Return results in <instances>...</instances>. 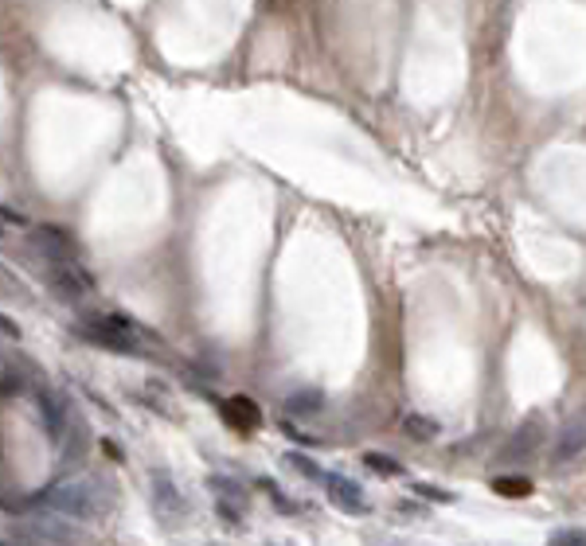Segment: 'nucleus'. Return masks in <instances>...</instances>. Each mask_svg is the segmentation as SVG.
<instances>
[{"instance_id":"obj_6","label":"nucleus","mask_w":586,"mask_h":546,"mask_svg":"<svg viewBox=\"0 0 586 546\" xmlns=\"http://www.w3.org/2000/svg\"><path fill=\"white\" fill-rule=\"evenodd\" d=\"M31 242H36L39 254H47V262H67L74 258V242L67 231L51 227V223H39V227H31Z\"/></svg>"},{"instance_id":"obj_11","label":"nucleus","mask_w":586,"mask_h":546,"mask_svg":"<svg viewBox=\"0 0 586 546\" xmlns=\"http://www.w3.org/2000/svg\"><path fill=\"white\" fill-rule=\"evenodd\" d=\"M539 437H543V430H539L536 422L520 425V430L505 441V449H500V460H528L539 449Z\"/></svg>"},{"instance_id":"obj_15","label":"nucleus","mask_w":586,"mask_h":546,"mask_svg":"<svg viewBox=\"0 0 586 546\" xmlns=\"http://www.w3.org/2000/svg\"><path fill=\"white\" fill-rule=\"evenodd\" d=\"M321 406H325L321 391H293L290 399H285V410L290 414H317Z\"/></svg>"},{"instance_id":"obj_21","label":"nucleus","mask_w":586,"mask_h":546,"mask_svg":"<svg viewBox=\"0 0 586 546\" xmlns=\"http://www.w3.org/2000/svg\"><path fill=\"white\" fill-rule=\"evenodd\" d=\"M20 387H24V379H16V374H4V379H0V399H8V394L20 391Z\"/></svg>"},{"instance_id":"obj_22","label":"nucleus","mask_w":586,"mask_h":546,"mask_svg":"<svg viewBox=\"0 0 586 546\" xmlns=\"http://www.w3.org/2000/svg\"><path fill=\"white\" fill-rule=\"evenodd\" d=\"M0 219L13 223V227H28V215H20L16 207H0Z\"/></svg>"},{"instance_id":"obj_9","label":"nucleus","mask_w":586,"mask_h":546,"mask_svg":"<svg viewBox=\"0 0 586 546\" xmlns=\"http://www.w3.org/2000/svg\"><path fill=\"white\" fill-rule=\"evenodd\" d=\"M586 453V422H567L556 433V445H551V460L556 465H571L574 457Z\"/></svg>"},{"instance_id":"obj_19","label":"nucleus","mask_w":586,"mask_h":546,"mask_svg":"<svg viewBox=\"0 0 586 546\" xmlns=\"http://www.w3.org/2000/svg\"><path fill=\"white\" fill-rule=\"evenodd\" d=\"M216 511H219V519L227 523V527H242V508H234V503L216 500Z\"/></svg>"},{"instance_id":"obj_17","label":"nucleus","mask_w":586,"mask_h":546,"mask_svg":"<svg viewBox=\"0 0 586 546\" xmlns=\"http://www.w3.org/2000/svg\"><path fill=\"white\" fill-rule=\"evenodd\" d=\"M285 460H290L293 473H301V476H309V480H325V473H321V468H317L309 457H301V453H285Z\"/></svg>"},{"instance_id":"obj_23","label":"nucleus","mask_w":586,"mask_h":546,"mask_svg":"<svg viewBox=\"0 0 586 546\" xmlns=\"http://www.w3.org/2000/svg\"><path fill=\"white\" fill-rule=\"evenodd\" d=\"M0 332H4L8 340H16V336H20V328H16V324H13V320H8L4 313H0Z\"/></svg>"},{"instance_id":"obj_5","label":"nucleus","mask_w":586,"mask_h":546,"mask_svg":"<svg viewBox=\"0 0 586 546\" xmlns=\"http://www.w3.org/2000/svg\"><path fill=\"white\" fill-rule=\"evenodd\" d=\"M82 340H87V344H98L106 351H122V356H133L137 351V340L130 336V328H110L94 316H90V324L82 328Z\"/></svg>"},{"instance_id":"obj_24","label":"nucleus","mask_w":586,"mask_h":546,"mask_svg":"<svg viewBox=\"0 0 586 546\" xmlns=\"http://www.w3.org/2000/svg\"><path fill=\"white\" fill-rule=\"evenodd\" d=\"M102 449H106V453H110V457H117V460H122V449H117L114 441H102Z\"/></svg>"},{"instance_id":"obj_1","label":"nucleus","mask_w":586,"mask_h":546,"mask_svg":"<svg viewBox=\"0 0 586 546\" xmlns=\"http://www.w3.org/2000/svg\"><path fill=\"white\" fill-rule=\"evenodd\" d=\"M114 488L106 476H79V480H59V484L39 488L31 503L55 511L67 519H102L114 508Z\"/></svg>"},{"instance_id":"obj_10","label":"nucleus","mask_w":586,"mask_h":546,"mask_svg":"<svg viewBox=\"0 0 586 546\" xmlns=\"http://www.w3.org/2000/svg\"><path fill=\"white\" fill-rule=\"evenodd\" d=\"M67 516H55V511H47V516H39L31 523V531L39 534L47 546H79V531L71 527V523H63Z\"/></svg>"},{"instance_id":"obj_18","label":"nucleus","mask_w":586,"mask_h":546,"mask_svg":"<svg viewBox=\"0 0 586 546\" xmlns=\"http://www.w3.org/2000/svg\"><path fill=\"white\" fill-rule=\"evenodd\" d=\"M548 546H586V531H574V527L556 531V534L548 539Z\"/></svg>"},{"instance_id":"obj_20","label":"nucleus","mask_w":586,"mask_h":546,"mask_svg":"<svg viewBox=\"0 0 586 546\" xmlns=\"http://www.w3.org/2000/svg\"><path fill=\"white\" fill-rule=\"evenodd\" d=\"M414 491H419L422 500H438V503H450V500H454L450 491H442V488H430V484H419V488H414Z\"/></svg>"},{"instance_id":"obj_12","label":"nucleus","mask_w":586,"mask_h":546,"mask_svg":"<svg viewBox=\"0 0 586 546\" xmlns=\"http://www.w3.org/2000/svg\"><path fill=\"white\" fill-rule=\"evenodd\" d=\"M208 488L216 491V500L223 503H234V508L247 511V488L239 484V480H227V476H208Z\"/></svg>"},{"instance_id":"obj_3","label":"nucleus","mask_w":586,"mask_h":546,"mask_svg":"<svg viewBox=\"0 0 586 546\" xmlns=\"http://www.w3.org/2000/svg\"><path fill=\"white\" fill-rule=\"evenodd\" d=\"M36 406H39V417H44V430H47V437H51V441H55V445H63V437H67V433H71V425H74L67 394L39 387V391H36Z\"/></svg>"},{"instance_id":"obj_2","label":"nucleus","mask_w":586,"mask_h":546,"mask_svg":"<svg viewBox=\"0 0 586 546\" xmlns=\"http://www.w3.org/2000/svg\"><path fill=\"white\" fill-rule=\"evenodd\" d=\"M149 500H153V511L165 527H176L180 516H184V496H180L168 468H153V473H149Z\"/></svg>"},{"instance_id":"obj_4","label":"nucleus","mask_w":586,"mask_h":546,"mask_svg":"<svg viewBox=\"0 0 586 546\" xmlns=\"http://www.w3.org/2000/svg\"><path fill=\"white\" fill-rule=\"evenodd\" d=\"M47 285L59 297H67V301H79V297H87L94 289V277L87 273V265L67 258V262H47Z\"/></svg>"},{"instance_id":"obj_13","label":"nucleus","mask_w":586,"mask_h":546,"mask_svg":"<svg viewBox=\"0 0 586 546\" xmlns=\"http://www.w3.org/2000/svg\"><path fill=\"white\" fill-rule=\"evenodd\" d=\"M403 430H407L411 441H434L438 437V422L422 414H403Z\"/></svg>"},{"instance_id":"obj_25","label":"nucleus","mask_w":586,"mask_h":546,"mask_svg":"<svg viewBox=\"0 0 586 546\" xmlns=\"http://www.w3.org/2000/svg\"><path fill=\"white\" fill-rule=\"evenodd\" d=\"M0 546H4V542H0Z\"/></svg>"},{"instance_id":"obj_8","label":"nucleus","mask_w":586,"mask_h":546,"mask_svg":"<svg viewBox=\"0 0 586 546\" xmlns=\"http://www.w3.org/2000/svg\"><path fill=\"white\" fill-rule=\"evenodd\" d=\"M219 414H223V422H227L231 430H239V433H251V430H259V425H262L259 406H254L247 394H234V399H227L219 406Z\"/></svg>"},{"instance_id":"obj_7","label":"nucleus","mask_w":586,"mask_h":546,"mask_svg":"<svg viewBox=\"0 0 586 546\" xmlns=\"http://www.w3.org/2000/svg\"><path fill=\"white\" fill-rule=\"evenodd\" d=\"M325 488H328V500H333V508L348 511V516H364V511H368V500H364V491H360L356 480H348V476H325Z\"/></svg>"},{"instance_id":"obj_14","label":"nucleus","mask_w":586,"mask_h":546,"mask_svg":"<svg viewBox=\"0 0 586 546\" xmlns=\"http://www.w3.org/2000/svg\"><path fill=\"white\" fill-rule=\"evenodd\" d=\"M493 491L505 500H524V496H531V480L528 476H497Z\"/></svg>"},{"instance_id":"obj_16","label":"nucleus","mask_w":586,"mask_h":546,"mask_svg":"<svg viewBox=\"0 0 586 546\" xmlns=\"http://www.w3.org/2000/svg\"><path fill=\"white\" fill-rule=\"evenodd\" d=\"M364 465L371 468V473H379V476H399L403 473L399 460H391V457H383V453H364Z\"/></svg>"}]
</instances>
